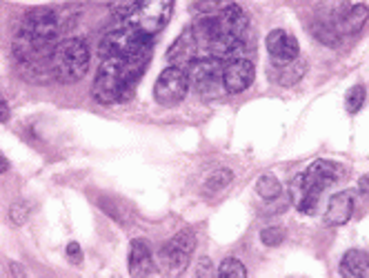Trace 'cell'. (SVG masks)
Listing matches in <instances>:
<instances>
[{
	"label": "cell",
	"mask_w": 369,
	"mask_h": 278,
	"mask_svg": "<svg viewBox=\"0 0 369 278\" xmlns=\"http://www.w3.org/2000/svg\"><path fill=\"white\" fill-rule=\"evenodd\" d=\"M365 101H367V89H365V85H354L345 94V107H347L349 114H358V111L363 109V105H365Z\"/></svg>",
	"instance_id": "21"
},
{
	"label": "cell",
	"mask_w": 369,
	"mask_h": 278,
	"mask_svg": "<svg viewBox=\"0 0 369 278\" xmlns=\"http://www.w3.org/2000/svg\"><path fill=\"white\" fill-rule=\"evenodd\" d=\"M285 240V230L283 227H265L261 232V243L265 247H279Z\"/></svg>",
	"instance_id": "24"
},
{
	"label": "cell",
	"mask_w": 369,
	"mask_h": 278,
	"mask_svg": "<svg viewBox=\"0 0 369 278\" xmlns=\"http://www.w3.org/2000/svg\"><path fill=\"white\" fill-rule=\"evenodd\" d=\"M223 69H225V61L216 58V56H205V58H196L189 65V85H194V89L200 96H216L218 89L223 87Z\"/></svg>",
	"instance_id": "7"
},
{
	"label": "cell",
	"mask_w": 369,
	"mask_h": 278,
	"mask_svg": "<svg viewBox=\"0 0 369 278\" xmlns=\"http://www.w3.org/2000/svg\"><path fill=\"white\" fill-rule=\"evenodd\" d=\"M67 261L71 265H80L83 263V249H80L78 243H69L67 245Z\"/></svg>",
	"instance_id": "27"
},
{
	"label": "cell",
	"mask_w": 369,
	"mask_h": 278,
	"mask_svg": "<svg viewBox=\"0 0 369 278\" xmlns=\"http://www.w3.org/2000/svg\"><path fill=\"white\" fill-rule=\"evenodd\" d=\"M256 194L263 200H276L283 194V185L279 182V178H276L274 174H263L256 180Z\"/></svg>",
	"instance_id": "19"
},
{
	"label": "cell",
	"mask_w": 369,
	"mask_h": 278,
	"mask_svg": "<svg viewBox=\"0 0 369 278\" xmlns=\"http://www.w3.org/2000/svg\"><path fill=\"white\" fill-rule=\"evenodd\" d=\"M232 180H234V174L229 170H216V172H212L205 178V182H202V194H205V196H216L223 190H227Z\"/></svg>",
	"instance_id": "18"
},
{
	"label": "cell",
	"mask_w": 369,
	"mask_h": 278,
	"mask_svg": "<svg viewBox=\"0 0 369 278\" xmlns=\"http://www.w3.org/2000/svg\"><path fill=\"white\" fill-rule=\"evenodd\" d=\"M142 69L140 61L127 58H103L98 76L94 81V98L100 105L125 103L134 96L138 73Z\"/></svg>",
	"instance_id": "2"
},
{
	"label": "cell",
	"mask_w": 369,
	"mask_h": 278,
	"mask_svg": "<svg viewBox=\"0 0 369 278\" xmlns=\"http://www.w3.org/2000/svg\"><path fill=\"white\" fill-rule=\"evenodd\" d=\"M367 21H369V7L367 5L349 7L345 11V16L341 18V23H338V34L341 36H354L365 27Z\"/></svg>",
	"instance_id": "16"
},
{
	"label": "cell",
	"mask_w": 369,
	"mask_h": 278,
	"mask_svg": "<svg viewBox=\"0 0 369 278\" xmlns=\"http://www.w3.org/2000/svg\"><path fill=\"white\" fill-rule=\"evenodd\" d=\"M354 214V194L352 192H341L329 200V205L325 210V225L329 227H341L352 218Z\"/></svg>",
	"instance_id": "13"
},
{
	"label": "cell",
	"mask_w": 369,
	"mask_h": 278,
	"mask_svg": "<svg viewBox=\"0 0 369 278\" xmlns=\"http://www.w3.org/2000/svg\"><path fill=\"white\" fill-rule=\"evenodd\" d=\"M214 274V267H212V261L205 256V258H200L198 265H196V276H212Z\"/></svg>",
	"instance_id": "28"
},
{
	"label": "cell",
	"mask_w": 369,
	"mask_h": 278,
	"mask_svg": "<svg viewBox=\"0 0 369 278\" xmlns=\"http://www.w3.org/2000/svg\"><path fill=\"white\" fill-rule=\"evenodd\" d=\"M152 274H156L152 249L142 238H134L132 245H129V276L142 278V276H152Z\"/></svg>",
	"instance_id": "12"
},
{
	"label": "cell",
	"mask_w": 369,
	"mask_h": 278,
	"mask_svg": "<svg viewBox=\"0 0 369 278\" xmlns=\"http://www.w3.org/2000/svg\"><path fill=\"white\" fill-rule=\"evenodd\" d=\"M9 218L14 225H25V222L29 220V207L25 205V202H14V205L9 207Z\"/></svg>",
	"instance_id": "25"
},
{
	"label": "cell",
	"mask_w": 369,
	"mask_h": 278,
	"mask_svg": "<svg viewBox=\"0 0 369 278\" xmlns=\"http://www.w3.org/2000/svg\"><path fill=\"white\" fill-rule=\"evenodd\" d=\"M254 76H256V67L247 56H241V58L229 61L223 69L225 91L227 94H241V91H245L254 83Z\"/></svg>",
	"instance_id": "9"
},
{
	"label": "cell",
	"mask_w": 369,
	"mask_h": 278,
	"mask_svg": "<svg viewBox=\"0 0 369 278\" xmlns=\"http://www.w3.org/2000/svg\"><path fill=\"white\" fill-rule=\"evenodd\" d=\"M172 11H174V0H138L129 21L145 34L154 36L162 31L165 25L170 23Z\"/></svg>",
	"instance_id": "8"
},
{
	"label": "cell",
	"mask_w": 369,
	"mask_h": 278,
	"mask_svg": "<svg viewBox=\"0 0 369 278\" xmlns=\"http://www.w3.org/2000/svg\"><path fill=\"white\" fill-rule=\"evenodd\" d=\"M100 207L112 216V218H116V220H120V222H127V218H129V214H127V210L120 205V202H114V205H109L107 202V198H103L100 200Z\"/></svg>",
	"instance_id": "26"
},
{
	"label": "cell",
	"mask_w": 369,
	"mask_h": 278,
	"mask_svg": "<svg viewBox=\"0 0 369 278\" xmlns=\"http://www.w3.org/2000/svg\"><path fill=\"white\" fill-rule=\"evenodd\" d=\"M198 41L194 36V29H184L178 38L172 43V47L167 49V61L174 67H189L196 61V53H198Z\"/></svg>",
	"instance_id": "11"
},
{
	"label": "cell",
	"mask_w": 369,
	"mask_h": 278,
	"mask_svg": "<svg viewBox=\"0 0 369 278\" xmlns=\"http://www.w3.org/2000/svg\"><path fill=\"white\" fill-rule=\"evenodd\" d=\"M152 45V36L138 29L132 21H127L123 27L107 34L100 43V58H127L145 63L147 51Z\"/></svg>",
	"instance_id": "3"
},
{
	"label": "cell",
	"mask_w": 369,
	"mask_h": 278,
	"mask_svg": "<svg viewBox=\"0 0 369 278\" xmlns=\"http://www.w3.org/2000/svg\"><path fill=\"white\" fill-rule=\"evenodd\" d=\"M216 21H218L220 31L227 34V36H234V38H245V36H247L249 18L245 16V11L238 7L236 3L229 5L225 11L216 14Z\"/></svg>",
	"instance_id": "14"
},
{
	"label": "cell",
	"mask_w": 369,
	"mask_h": 278,
	"mask_svg": "<svg viewBox=\"0 0 369 278\" xmlns=\"http://www.w3.org/2000/svg\"><path fill=\"white\" fill-rule=\"evenodd\" d=\"M305 71H307V63H305V58L298 56V58L291 63L276 65V81H279L283 87H291L305 76Z\"/></svg>",
	"instance_id": "17"
},
{
	"label": "cell",
	"mask_w": 369,
	"mask_h": 278,
	"mask_svg": "<svg viewBox=\"0 0 369 278\" xmlns=\"http://www.w3.org/2000/svg\"><path fill=\"white\" fill-rule=\"evenodd\" d=\"M345 167L334 160H313L289 185V198L301 214H313L327 187L345 178Z\"/></svg>",
	"instance_id": "1"
},
{
	"label": "cell",
	"mask_w": 369,
	"mask_h": 278,
	"mask_svg": "<svg viewBox=\"0 0 369 278\" xmlns=\"http://www.w3.org/2000/svg\"><path fill=\"white\" fill-rule=\"evenodd\" d=\"M220 278H247V267L238 258H225L220 267L216 269Z\"/></svg>",
	"instance_id": "22"
},
{
	"label": "cell",
	"mask_w": 369,
	"mask_h": 278,
	"mask_svg": "<svg viewBox=\"0 0 369 278\" xmlns=\"http://www.w3.org/2000/svg\"><path fill=\"white\" fill-rule=\"evenodd\" d=\"M341 276L347 278H367L369 276V254L360 249H349L341 258Z\"/></svg>",
	"instance_id": "15"
},
{
	"label": "cell",
	"mask_w": 369,
	"mask_h": 278,
	"mask_svg": "<svg viewBox=\"0 0 369 278\" xmlns=\"http://www.w3.org/2000/svg\"><path fill=\"white\" fill-rule=\"evenodd\" d=\"M89 47L83 38H67L56 45L51 65L63 83H76L89 71Z\"/></svg>",
	"instance_id": "4"
},
{
	"label": "cell",
	"mask_w": 369,
	"mask_h": 278,
	"mask_svg": "<svg viewBox=\"0 0 369 278\" xmlns=\"http://www.w3.org/2000/svg\"><path fill=\"white\" fill-rule=\"evenodd\" d=\"M11 118V111H9V105L3 96V91H0V123H9Z\"/></svg>",
	"instance_id": "29"
},
{
	"label": "cell",
	"mask_w": 369,
	"mask_h": 278,
	"mask_svg": "<svg viewBox=\"0 0 369 278\" xmlns=\"http://www.w3.org/2000/svg\"><path fill=\"white\" fill-rule=\"evenodd\" d=\"M194 249H196L194 232H189V230L178 232L174 238H170L167 243L160 247V252H158V267L165 274L176 276V274L187 269V265L192 263Z\"/></svg>",
	"instance_id": "5"
},
{
	"label": "cell",
	"mask_w": 369,
	"mask_h": 278,
	"mask_svg": "<svg viewBox=\"0 0 369 278\" xmlns=\"http://www.w3.org/2000/svg\"><path fill=\"white\" fill-rule=\"evenodd\" d=\"M7 170H9V160L3 152H0V174H5Z\"/></svg>",
	"instance_id": "30"
},
{
	"label": "cell",
	"mask_w": 369,
	"mask_h": 278,
	"mask_svg": "<svg viewBox=\"0 0 369 278\" xmlns=\"http://www.w3.org/2000/svg\"><path fill=\"white\" fill-rule=\"evenodd\" d=\"M189 94V73L182 67L170 65L160 71L154 85V98L160 107H176Z\"/></svg>",
	"instance_id": "6"
},
{
	"label": "cell",
	"mask_w": 369,
	"mask_h": 278,
	"mask_svg": "<svg viewBox=\"0 0 369 278\" xmlns=\"http://www.w3.org/2000/svg\"><path fill=\"white\" fill-rule=\"evenodd\" d=\"M229 5H234V0H198L194 5V11L200 16H216L220 11H225Z\"/></svg>",
	"instance_id": "23"
},
{
	"label": "cell",
	"mask_w": 369,
	"mask_h": 278,
	"mask_svg": "<svg viewBox=\"0 0 369 278\" xmlns=\"http://www.w3.org/2000/svg\"><path fill=\"white\" fill-rule=\"evenodd\" d=\"M265 45H267V51H269V56H271L274 65L291 63V61H296L298 56H301V45H298V41L293 38V36H289L287 31H283V29H274V31H269Z\"/></svg>",
	"instance_id": "10"
},
{
	"label": "cell",
	"mask_w": 369,
	"mask_h": 278,
	"mask_svg": "<svg viewBox=\"0 0 369 278\" xmlns=\"http://www.w3.org/2000/svg\"><path fill=\"white\" fill-rule=\"evenodd\" d=\"M311 34H313V38H316L318 43L329 45V47H338L341 38H343L334 25H327V23H321V21H316V23L311 25Z\"/></svg>",
	"instance_id": "20"
}]
</instances>
